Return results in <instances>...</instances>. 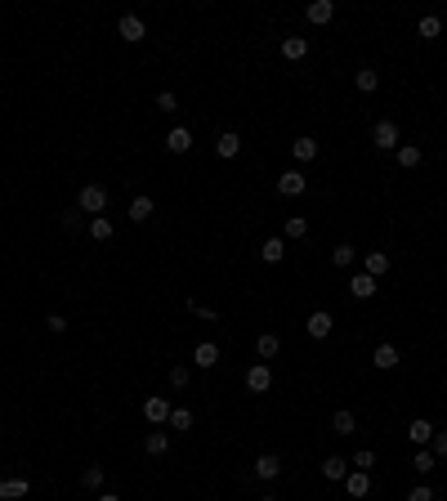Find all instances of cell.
<instances>
[{"label":"cell","instance_id":"e0dca14e","mask_svg":"<svg viewBox=\"0 0 447 501\" xmlns=\"http://www.w3.org/2000/svg\"><path fill=\"white\" fill-rule=\"evenodd\" d=\"M166 148H170V153H179V157L193 153V130H184V126L170 130V135H166Z\"/></svg>","mask_w":447,"mask_h":501},{"label":"cell","instance_id":"f35d334b","mask_svg":"<svg viewBox=\"0 0 447 501\" xmlns=\"http://www.w3.org/2000/svg\"><path fill=\"white\" fill-rule=\"evenodd\" d=\"M430 452H434V457H447V430H434V439H430Z\"/></svg>","mask_w":447,"mask_h":501},{"label":"cell","instance_id":"ee69618b","mask_svg":"<svg viewBox=\"0 0 447 501\" xmlns=\"http://www.w3.org/2000/svg\"><path fill=\"white\" fill-rule=\"evenodd\" d=\"M260 501H278V497H260Z\"/></svg>","mask_w":447,"mask_h":501},{"label":"cell","instance_id":"603a6c76","mask_svg":"<svg viewBox=\"0 0 447 501\" xmlns=\"http://www.w3.org/2000/svg\"><path fill=\"white\" fill-rule=\"evenodd\" d=\"M27 479H0V501H18V497H27Z\"/></svg>","mask_w":447,"mask_h":501},{"label":"cell","instance_id":"836d02e7","mask_svg":"<svg viewBox=\"0 0 447 501\" xmlns=\"http://www.w3.org/2000/svg\"><path fill=\"white\" fill-rule=\"evenodd\" d=\"M331 260H336V264H340V269H349V264H354V260H358V251H354V247H349V242H340V247H336V251H331Z\"/></svg>","mask_w":447,"mask_h":501},{"label":"cell","instance_id":"2e32d148","mask_svg":"<svg viewBox=\"0 0 447 501\" xmlns=\"http://www.w3.org/2000/svg\"><path fill=\"white\" fill-rule=\"evenodd\" d=\"M345 475H349V461L345 457H327V461H322V479H327V484H345Z\"/></svg>","mask_w":447,"mask_h":501},{"label":"cell","instance_id":"83f0119b","mask_svg":"<svg viewBox=\"0 0 447 501\" xmlns=\"http://www.w3.org/2000/svg\"><path fill=\"white\" fill-rule=\"evenodd\" d=\"M434 466H439V457H434L430 448H421V452H416V457H412V470H416V475H430Z\"/></svg>","mask_w":447,"mask_h":501},{"label":"cell","instance_id":"5bb4252c","mask_svg":"<svg viewBox=\"0 0 447 501\" xmlns=\"http://www.w3.org/2000/svg\"><path fill=\"white\" fill-rule=\"evenodd\" d=\"M304 18H309V23H331V18H336V0H313L309 9H304Z\"/></svg>","mask_w":447,"mask_h":501},{"label":"cell","instance_id":"484cf974","mask_svg":"<svg viewBox=\"0 0 447 501\" xmlns=\"http://www.w3.org/2000/svg\"><path fill=\"white\" fill-rule=\"evenodd\" d=\"M278 349H282V340L273 332H264L260 340H255V354H260V358H278Z\"/></svg>","mask_w":447,"mask_h":501},{"label":"cell","instance_id":"ab89813d","mask_svg":"<svg viewBox=\"0 0 447 501\" xmlns=\"http://www.w3.org/2000/svg\"><path fill=\"white\" fill-rule=\"evenodd\" d=\"M175 108H179V99H175L170 90H161V94H157V112H175Z\"/></svg>","mask_w":447,"mask_h":501},{"label":"cell","instance_id":"4316f807","mask_svg":"<svg viewBox=\"0 0 447 501\" xmlns=\"http://www.w3.org/2000/svg\"><path fill=\"white\" fill-rule=\"evenodd\" d=\"M363 273H372V278L389 273V255H385V251H367V269H363Z\"/></svg>","mask_w":447,"mask_h":501},{"label":"cell","instance_id":"8d00e7d4","mask_svg":"<svg viewBox=\"0 0 447 501\" xmlns=\"http://www.w3.org/2000/svg\"><path fill=\"white\" fill-rule=\"evenodd\" d=\"M349 466H354V470H367V475H372V466H376V452H372V448L354 452V461H349Z\"/></svg>","mask_w":447,"mask_h":501},{"label":"cell","instance_id":"44dd1931","mask_svg":"<svg viewBox=\"0 0 447 501\" xmlns=\"http://www.w3.org/2000/svg\"><path fill=\"white\" fill-rule=\"evenodd\" d=\"M282 238H287V242H300V238H309V220H304V215H291V220L282 224Z\"/></svg>","mask_w":447,"mask_h":501},{"label":"cell","instance_id":"d6986e66","mask_svg":"<svg viewBox=\"0 0 447 501\" xmlns=\"http://www.w3.org/2000/svg\"><path fill=\"white\" fill-rule=\"evenodd\" d=\"M144 452H148V457H166V452H170V434L166 430H152L144 439Z\"/></svg>","mask_w":447,"mask_h":501},{"label":"cell","instance_id":"5b68a950","mask_svg":"<svg viewBox=\"0 0 447 501\" xmlns=\"http://www.w3.org/2000/svg\"><path fill=\"white\" fill-rule=\"evenodd\" d=\"M246 390H251V394H269V390H273V372H269L264 363L246 367Z\"/></svg>","mask_w":447,"mask_h":501},{"label":"cell","instance_id":"7a4b0ae2","mask_svg":"<svg viewBox=\"0 0 447 501\" xmlns=\"http://www.w3.org/2000/svg\"><path fill=\"white\" fill-rule=\"evenodd\" d=\"M372 144L380 148V153H398V144H403V135H398V126H394V121H376V126H372Z\"/></svg>","mask_w":447,"mask_h":501},{"label":"cell","instance_id":"1f68e13d","mask_svg":"<svg viewBox=\"0 0 447 501\" xmlns=\"http://www.w3.org/2000/svg\"><path fill=\"white\" fill-rule=\"evenodd\" d=\"M170 430H193V412H188V408H170Z\"/></svg>","mask_w":447,"mask_h":501},{"label":"cell","instance_id":"4dcf8cb0","mask_svg":"<svg viewBox=\"0 0 447 501\" xmlns=\"http://www.w3.org/2000/svg\"><path fill=\"white\" fill-rule=\"evenodd\" d=\"M354 85H358V90H363V94H372V90H376V85H380V72H372V68H363V72H354Z\"/></svg>","mask_w":447,"mask_h":501},{"label":"cell","instance_id":"4fadbf2b","mask_svg":"<svg viewBox=\"0 0 447 501\" xmlns=\"http://www.w3.org/2000/svg\"><path fill=\"white\" fill-rule=\"evenodd\" d=\"M398 358H403V354H398V345H389V340H385V345H376L372 363L380 367V372H394V367H398Z\"/></svg>","mask_w":447,"mask_h":501},{"label":"cell","instance_id":"52a82bcc","mask_svg":"<svg viewBox=\"0 0 447 501\" xmlns=\"http://www.w3.org/2000/svg\"><path fill=\"white\" fill-rule=\"evenodd\" d=\"M304 188H309L304 170H282V175H278V193H282V197H300Z\"/></svg>","mask_w":447,"mask_h":501},{"label":"cell","instance_id":"d4e9b609","mask_svg":"<svg viewBox=\"0 0 447 501\" xmlns=\"http://www.w3.org/2000/svg\"><path fill=\"white\" fill-rule=\"evenodd\" d=\"M398 166H403V170H416V166H421V148H416V144H398Z\"/></svg>","mask_w":447,"mask_h":501},{"label":"cell","instance_id":"277c9868","mask_svg":"<svg viewBox=\"0 0 447 501\" xmlns=\"http://www.w3.org/2000/svg\"><path fill=\"white\" fill-rule=\"evenodd\" d=\"M144 421L157 430V425L170 421V399H161V394H152V399H144Z\"/></svg>","mask_w":447,"mask_h":501},{"label":"cell","instance_id":"9a60e30c","mask_svg":"<svg viewBox=\"0 0 447 501\" xmlns=\"http://www.w3.org/2000/svg\"><path fill=\"white\" fill-rule=\"evenodd\" d=\"M282 255H287V238H264L260 242V260L264 264H282Z\"/></svg>","mask_w":447,"mask_h":501},{"label":"cell","instance_id":"d590c367","mask_svg":"<svg viewBox=\"0 0 447 501\" xmlns=\"http://www.w3.org/2000/svg\"><path fill=\"white\" fill-rule=\"evenodd\" d=\"M81 488L99 493V488H103V466H90V470H85V475H81Z\"/></svg>","mask_w":447,"mask_h":501},{"label":"cell","instance_id":"f546056e","mask_svg":"<svg viewBox=\"0 0 447 501\" xmlns=\"http://www.w3.org/2000/svg\"><path fill=\"white\" fill-rule=\"evenodd\" d=\"M130 220H135V224L152 220V197H135V202H130Z\"/></svg>","mask_w":447,"mask_h":501},{"label":"cell","instance_id":"d6a6232c","mask_svg":"<svg viewBox=\"0 0 447 501\" xmlns=\"http://www.w3.org/2000/svg\"><path fill=\"white\" fill-rule=\"evenodd\" d=\"M188 314H197V318H206V323H220V309H211V305H202V300H193V296H188Z\"/></svg>","mask_w":447,"mask_h":501},{"label":"cell","instance_id":"7c38bea8","mask_svg":"<svg viewBox=\"0 0 447 501\" xmlns=\"http://www.w3.org/2000/svg\"><path fill=\"white\" fill-rule=\"evenodd\" d=\"M345 493L349 497H367L372 493V475H367V470H349L345 475Z\"/></svg>","mask_w":447,"mask_h":501},{"label":"cell","instance_id":"b9f144b4","mask_svg":"<svg viewBox=\"0 0 447 501\" xmlns=\"http://www.w3.org/2000/svg\"><path fill=\"white\" fill-rule=\"evenodd\" d=\"M45 327H50L54 336H63V332H68V318H63V314H50V318H45Z\"/></svg>","mask_w":447,"mask_h":501},{"label":"cell","instance_id":"cb8c5ba5","mask_svg":"<svg viewBox=\"0 0 447 501\" xmlns=\"http://www.w3.org/2000/svg\"><path fill=\"white\" fill-rule=\"evenodd\" d=\"M416 32H421V41H439V36H443V18L425 14L421 23H416Z\"/></svg>","mask_w":447,"mask_h":501},{"label":"cell","instance_id":"ffe728a7","mask_svg":"<svg viewBox=\"0 0 447 501\" xmlns=\"http://www.w3.org/2000/svg\"><path fill=\"white\" fill-rule=\"evenodd\" d=\"M255 475H260V479H278L282 475V461L273 457V452H264V457H255Z\"/></svg>","mask_w":447,"mask_h":501},{"label":"cell","instance_id":"9c48e42d","mask_svg":"<svg viewBox=\"0 0 447 501\" xmlns=\"http://www.w3.org/2000/svg\"><path fill=\"white\" fill-rule=\"evenodd\" d=\"M434 430H439V425L434 421H425V417H416L412 425H407V439L416 443V448H430V439H434Z\"/></svg>","mask_w":447,"mask_h":501},{"label":"cell","instance_id":"e575fe53","mask_svg":"<svg viewBox=\"0 0 447 501\" xmlns=\"http://www.w3.org/2000/svg\"><path fill=\"white\" fill-rule=\"evenodd\" d=\"M354 412H336V417H331V430H336V434H354Z\"/></svg>","mask_w":447,"mask_h":501},{"label":"cell","instance_id":"f1b7e54d","mask_svg":"<svg viewBox=\"0 0 447 501\" xmlns=\"http://www.w3.org/2000/svg\"><path fill=\"white\" fill-rule=\"evenodd\" d=\"M90 238L94 242H108L112 238V220H108V215H94V220H90Z\"/></svg>","mask_w":447,"mask_h":501},{"label":"cell","instance_id":"74e56055","mask_svg":"<svg viewBox=\"0 0 447 501\" xmlns=\"http://www.w3.org/2000/svg\"><path fill=\"white\" fill-rule=\"evenodd\" d=\"M407 501H439V493H434L430 484H416L412 493H407Z\"/></svg>","mask_w":447,"mask_h":501},{"label":"cell","instance_id":"ac0fdd59","mask_svg":"<svg viewBox=\"0 0 447 501\" xmlns=\"http://www.w3.org/2000/svg\"><path fill=\"white\" fill-rule=\"evenodd\" d=\"M304 54H309V41H304V36H282V59L300 63Z\"/></svg>","mask_w":447,"mask_h":501},{"label":"cell","instance_id":"8992f818","mask_svg":"<svg viewBox=\"0 0 447 501\" xmlns=\"http://www.w3.org/2000/svg\"><path fill=\"white\" fill-rule=\"evenodd\" d=\"M237 153H242V135H237V130H220V139H215V157H220V162H233Z\"/></svg>","mask_w":447,"mask_h":501},{"label":"cell","instance_id":"60d3db41","mask_svg":"<svg viewBox=\"0 0 447 501\" xmlns=\"http://www.w3.org/2000/svg\"><path fill=\"white\" fill-rule=\"evenodd\" d=\"M170 385H175V390H184V385H188V367H184V363L170 367Z\"/></svg>","mask_w":447,"mask_h":501},{"label":"cell","instance_id":"3957f363","mask_svg":"<svg viewBox=\"0 0 447 501\" xmlns=\"http://www.w3.org/2000/svg\"><path fill=\"white\" fill-rule=\"evenodd\" d=\"M117 36H121V41H126V45H139V41H144V36H148L144 18H139V14H121V18H117Z\"/></svg>","mask_w":447,"mask_h":501},{"label":"cell","instance_id":"30bf717a","mask_svg":"<svg viewBox=\"0 0 447 501\" xmlns=\"http://www.w3.org/2000/svg\"><path fill=\"white\" fill-rule=\"evenodd\" d=\"M376 278H372V273H354V278H349V296H354V300H372L376 296Z\"/></svg>","mask_w":447,"mask_h":501},{"label":"cell","instance_id":"8fae6325","mask_svg":"<svg viewBox=\"0 0 447 501\" xmlns=\"http://www.w3.org/2000/svg\"><path fill=\"white\" fill-rule=\"evenodd\" d=\"M193 363L202 367V372H211V367L220 363V345H215V340H202V345L193 349Z\"/></svg>","mask_w":447,"mask_h":501},{"label":"cell","instance_id":"7402d4cb","mask_svg":"<svg viewBox=\"0 0 447 501\" xmlns=\"http://www.w3.org/2000/svg\"><path fill=\"white\" fill-rule=\"evenodd\" d=\"M291 157H296V162H313V157H318V139L300 135L296 144H291Z\"/></svg>","mask_w":447,"mask_h":501},{"label":"cell","instance_id":"7bdbcfd3","mask_svg":"<svg viewBox=\"0 0 447 501\" xmlns=\"http://www.w3.org/2000/svg\"><path fill=\"white\" fill-rule=\"evenodd\" d=\"M94 501H121V497H117V493H99Z\"/></svg>","mask_w":447,"mask_h":501},{"label":"cell","instance_id":"ba28073f","mask_svg":"<svg viewBox=\"0 0 447 501\" xmlns=\"http://www.w3.org/2000/svg\"><path fill=\"white\" fill-rule=\"evenodd\" d=\"M331 327H336V323H331V314H327V309H313V314H309V323H304V332H309L313 340H327V336H331Z\"/></svg>","mask_w":447,"mask_h":501},{"label":"cell","instance_id":"6da1fadb","mask_svg":"<svg viewBox=\"0 0 447 501\" xmlns=\"http://www.w3.org/2000/svg\"><path fill=\"white\" fill-rule=\"evenodd\" d=\"M103 206H108V188H103V184H85L81 193H76V211L103 215Z\"/></svg>","mask_w":447,"mask_h":501}]
</instances>
